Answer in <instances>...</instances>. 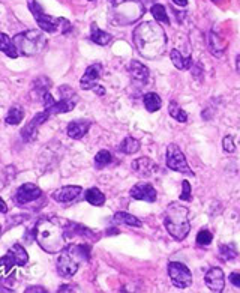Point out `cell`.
I'll return each instance as SVG.
<instances>
[{
  "label": "cell",
  "mask_w": 240,
  "mask_h": 293,
  "mask_svg": "<svg viewBox=\"0 0 240 293\" xmlns=\"http://www.w3.org/2000/svg\"><path fill=\"white\" fill-rule=\"evenodd\" d=\"M138 53L146 59H156L164 54L167 47V37L158 23L146 21L138 24L132 34Z\"/></svg>",
  "instance_id": "cell-1"
},
{
  "label": "cell",
  "mask_w": 240,
  "mask_h": 293,
  "mask_svg": "<svg viewBox=\"0 0 240 293\" xmlns=\"http://www.w3.org/2000/svg\"><path fill=\"white\" fill-rule=\"evenodd\" d=\"M33 233L38 245L45 253L57 254L65 248V229L60 225V221L57 218H41L36 222Z\"/></svg>",
  "instance_id": "cell-2"
},
{
  "label": "cell",
  "mask_w": 240,
  "mask_h": 293,
  "mask_svg": "<svg viewBox=\"0 0 240 293\" xmlns=\"http://www.w3.org/2000/svg\"><path fill=\"white\" fill-rule=\"evenodd\" d=\"M90 258V247L84 244L69 245L60 251L57 258V272L63 278H71L77 274L81 262H89Z\"/></svg>",
  "instance_id": "cell-3"
},
{
  "label": "cell",
  "mask_w": 240,
  "mask_h": 293,
  "mask_svg": "<svg viewBox=\"0 0 240 293\" xmlns=\"http://www.w3.org/2000/svg\"><path fill=\"white\" fill-rule=\"evenodd\" d=\"M164 225L172 238H174L176 241H183L191 230L188 208L179 203H170L165 212Z\"/></svg>",
  "instance_id": "cell-4"
},
{
  "label": "cell",
  "mask_w": 240,
  "mask_h": 293,
  "mask_svg": "<svg viewBox=\"0 0 240 293\" xmlns=\"http://www.w3.org/2000/svg\"><path fill=\"white\" fill-rule=\"evenodd\" d=\"M29 9L32 11V15L35 17L36 23L39 24L41 30L47 32V34H62V35H66V34H69L72 30V26H71V23L66 18L47 15L36 0H29Z\"/></svg>",
  "instance_id": "cell-5"
},
{
  "label": "cell",
  "mask_w": 240,
  "mask_h": 293,
  "mask_svg": "<svg viewBox=\"0 0 240 293\" xmlns=\"http://www.w3.org/2000/svg\"><path fill=\"white\" fill-rule=\"evenodd\" d=\"M12 39H14V44H15L18 53L23 56H27V57L42 53L48 44L45 34H42L41 30H26V32L15 35Z\"/></svg>",
  "instance_id": "cell-6"
},
{
  "label": "cell",
  "mask_w": 240,
  "mask_h": 293,
  "mask_svg": "<svg viewBox=\"0 0 240 293\" xmlns=\"http://www.w3.org/2000/svg\"><path fill=\"white\" fill-rule=\"evenodd\" d=\"M111 8L114 11L116 20H117V23H120V26H126V24L137 21L146 11L141 0H123Z\"/></svg>",
  "instance_id": "cell-7"
},
{
  "label": "cell",
  "mask_w": 240,
  "mask_h": 293,
  "mask_svg": "<svg viewBox=\"0 0 240 293\" xmlns=\"http://www.w3.org/2000/svg\"><path fill=\"white\" fill-rule=\"evenodd\" d=\"M165 162H167V167L174 170V172H179V173H183V175H189V176H195V173L188 166L185 153L180 150V147L177 146V145H174V143L168 145V147H167Z\"/></svg>",
  "instance_id": "cell-8"
},
{
  "label": "cell",
  "mask_w": 240,
  "mask_h": 293,
  "mask_svg": "<svg viewBox=\"0 0 240 293\" xmlns=\"http://www.w3.org/2000/svg\"><path fill=\"white\" fill-rule=\"evenodd\" d=\"M168 275L172 283L177 289H188L192 284V272L186 265L180 262L168 263Z\"/></svg>",
  "instance_id": "cell-9"
},
{
  "label": "cell",
  "mask_w": 240,
  "mask_h": 293,
  "mask_svg": "<svg viewBox=\"0 0 240 293\" xmlns=\"http://www.w3.org/2000/svg\"><path fill=\"white\" fill-rule=\"evenodd\" d=\"M41 196H42L41 188H39V186H36L35 183L27 182V183H24V185H21V186L17 189L14 200H15V203H17V205L24 206V205H27V203H32V202H35V200H38Z\"/></svg>",
  "instance_id": "cell-10"
},
{
  "label": "cell",
  "mask_w": 240,
  "mask_h": 293,
  "mask_svg": "<svg viewBox=\"0 0 240 293\" xmlns=\"http://www.w3.org/2000/svg\"><path fill=\"white\" fill-rule=\"evenodd\" d=\"M131 197L135 200H141V202H147V203H155L158 199V192L153 188V185L149 182H138L135 183L131 191H129Z\"/></svg>",
  "instance_id": "cell-11"
},
{
  "label": "cell",
  "mask_w": 240,
  "mask_h": 293,
  "mask_svg": "<svg viewBox=\"0 0 240 293\" xmlns=\"http://www.w3.org/2000/svg\"><path fill=\"white\" fill-rule=\"evenodd\" d=\"M48 119H50V114L47 111H41V113L35 114L33 119L21 129V137L26 142H33L35 139H36V136H38L39 126H42Z\"/></svg>",
  "instance_id": "cell-12"
},
{
  "label": "cell",
  "mask_w": 240,
  "mask_h": 293,
  "mask_svg": "<svg viewBox=\"0 0 240 293\" xmlns=\"http://www.w3.org/2000/svg\"><path fill=\"white\" fill-rule=\"evenodd\" d=\"M206 286L215 293H221L225 287V275L221 268H210L204 275Z\"/></svg>",
  "instance_id": "cell-13"
},
{
  "label": "cell",
  "mask_w": 240,
  "mask_h": 293,
  "mask_svg": "<svg viewBox=\"0 0 240 293\" xmlns=\"http://www.w3.org/2000/svg\"><path fill=\"white\" fill-rule=\"evenodd\" d=\"M101 77H102V65H101V63H93V65H90V67L86 70L84 75L81 77V80H80L81 89H84V90H92V89L98 84V81L101 80Z\"/></svg>",
  "instance_id": "cell-14"
},
{
  "label": "cell",
  "mask_w": 240,
  "mask_h": 293,
  "mask_svg": "<svg viewBox=\"0 0 240 293\" xmlns=\"http://www.w3.org/2000/svg\"><path fill=\"white\" fill-rule=\"evenodd\" d=\"M131 167H132V172L140 178H149V176L155 175L159 169L155 161H152L150 158H146V156L134 159Z\"/></svg>",
  "instance_id": "cell-15"
},
{
  "label": "cell",
  "mask_w": 240,
  "mask_h": 293,
  "mask_svg": "<svg viewBox=\"0 0 240 293\" xmlns=\"http://www.w3.org/2000/svg\"><path fill=\"white\" fill-rule=\"evenodd\" d=\"M83 192L81 186L77 185H68V186H62L59 189H56L53 192V199L59 203H71L74 200H77L80 197V194Z\"/></svg>",
  "instance_id": "cell-16"
},
{
  "label": "cell",
  "mask_w": 240,
  "mask_h": 293,
  "mask_svg": "<svg viewBox=\"0 0 240 293\" xmlns=\"http://www.w3.org/2000/svg\"><path fill=\"white\" fill-rule=\"evenodd\" d=\"M90 126H92V120H87V119L72 120V122H69L68 126H66L68 137L74 139V140H80V139H83L89 133Z\"/></svg>",
  "instance_id": "cell-17"
},
{
  "label": "cell",
  "mask_w": 240,
  "mask_h": 293,
  "mask_svg": "<svg viewBox=\"0 0 240 293\" xmlns=\"http://www.w3.org/2000/svg\"><path fill=\"white\" fill-rule=\"evenodd\" d=\"M78 98H62L60 101H54L51 107L45 109V111L51 116V114H63L69 113L75 109Z\"/></svg>",
  "instance_id": "cell-18"
},
{
  "label": "cell",
  "mask_w": 240,
  "mask_h": 293,
  "mask_svg": "<svg viewBox=\"0 0 240 293\" xmlns=\"http://www.w3.org/2000/svg\"><path fill=\"white\" fill-rule=\"evenodd\" d=\"M6 256L11 258V262L15 266H24L29 262V254L24 250V247H21L20 244H15L9 248V251L6 253Z\"/></svg>",
  "instance_id": "cell-19"
},
{
  "label": "cell",
  "mask_w": 240,
  "mask_h": 293,
  "mask_svg": "<svg viewBox=\"0 0 240 293\" xmlns=\"http://www.w3.org/2000/svg\"><path fill=\"white\" fill-rule=\"evenodd\" d=\"M0 51L5 53L11 59H17L20 56V53L14 44V39L8 37L6 34H2V32H0Z\"/></svg>",
  "instance_id": "cell-20"
},
{
  "label": "cell",
  "mask_w": 240,
  "mask_h": 293,
  "mask_svg": "<svg viewBox=\"0 0 240 293\" xmlns=\"http://www.w3.org/2000/svg\"><path fill=\"white\" fill-rule=\"evenodd\" d=\"M129 71H131V77H132L134 80L140 81V83H146L147 78H149V75H150L149 68H147L144 63L138 62V60H132V62H131Z\"/></svg>",
  "instance_id": "cell-21"
},
{
  "label": "cell",
  "mask_w": 240,
  "mask_h": 293,
  "mask_svg": "<svg viewBox=\"0 0 240 293\" xmlns=\"http://www.w3.org/2000/svg\"><path fill=\"white\" fill-rule=\"evenodd\" d=\"M53 87V81L47 77H39L33 81V86H32V95H36L38 98L42 100V96L50 92V89ZM35 96V98H36Z\"/></svg>",
  "instance_id": "cell-22"
},
{
  "label": "cell",
  "mask_w": 240,
  "mask_h": 293,
  "mask_svg": "<svg viewBox=\"0 0 240 293\" xmlns=\"http://www.w3.org/2000/svg\"><path fill=\"white\" fill-rule=\"evenodd\" d=\"M170 57H172L173 65H174L177 70L186 71V70H189V68L192 67V57H191V56L185 57V56H183L179 50H176V48L170 51Z\"/></svg>",
  "instance_id": "cell-23"
},
{
  "label": "cell",
  "mask_w": 240,
  "mask_h": 293,
  "mask_svg": "<svg viewBox=\"0 0 240 293\" xmlns=\"http://www.w3.org/2000/svg\"><path fill=\"white\" fill-rule=\"evenodd\" d=\"M143 103H144V107L149 113H155V111L161 110L162 107V100L158 93L155 92H149V93H144L143 96Z\"/></svg>",
  "instance_id": "cell-24"
},
{
  "label": "cell",
  "mask_w": 240,
  "mask_h": 293,
  "mask_svg": "<svg viewBox=\"0 0 240 293\" xmlns=\"http://www.w3.org/2000/svg\"><path fill=\"white\" fill-rule=\"evenodd\" d=\"M84 199L92 205V206H104L105 203V196L101 189L98 188H89L84 192Z\"/></svg>",
  "instance_id": "cell-25"
},
{
  "label": "cell",
  "mask_w": 240,
  "mask_h": 293,
  "mask_svg": "<svg viewBox=\"0 0 240 293\" xmlns=\"http://www.w3.org/2000/svg\"><path fill=\"white\" fill-rule=\"evenodd\" d=\"M90 39H92L95 44H98V45H107V44L111 41V35L101 30V29L93 23V24L90 26Z\"/></svg>",
  "instance_id": "cell-26"
},
{
  "label": "cell",
  "mask_w": 240,
  "mask_h": 293,
  "mask_svg": "<svg viewBox=\"0 0 240 293\" xmlns=\"http://www.w3.org/2000/svg\"><path fill=\"white\" fill-rule=\"evenodd\" d=\"M117 150L122 152V153H126V155H132V153H137L140 150V142L134 137H126L119 146H117Z\"/></svg>",
  "instance_id": "cell-27"
},
{
  "label": "cell",
  "mask_w": 240,
  "mask_h": 293,
  "mask_svg": "<svg viewBox=\"0 0 240 293\" xmlns=\"http://www.w3.org/2000/svg\"><path fill=\"white\" fill-rule=\"evenodd\" d=\"M23 117H24V110L20 106H12L5 117V122L8 125H20Z\"/></svg>",
  "instance_id": "cell-28"
},
{
  "label": "cell",
  "mask_w": 240,
  "mask_h": 293,
  "mask_svg": "<svg viewBox=\"0 0 240 293\" xmlns=\"http://www.w3.org/2000/svg\"><path fill=\"white\" fill-rule=\"evenodd\" d=\"M114 222L126 224V225H131V227H141L143 225V221L138 220L137 217H134L132 214H128V212H117L114 215Z\"/></svg>",
  "instance_id": "cell-29"
},
{
  "label": "cell",
  "mask_w": 240,
  "mask_h": 293,
  "mask_svg": "<svg viewBox=\"0 0 240 293\" xmlns=\"http://www.w3.org/2000/svg\"><path fill=\"white\" fill-rule=\"evenodd\" d=\"M168 113H170V116H172L173 119H176V120L180 122V123H186V122H188V113L183 110L176 101H172V103H170V106H168Z\"/></svg>",
  "instance_id": "cell-30"
},
{
  "label": "cell",
  "mask_w": 240,
  "mask_h": 293,
  "mask_svg": "<svg viewBox=\"0 0 240 293\" xmlns=\"http://www.w3.org/2000/svg\"><path fill=\"white\" fill-rule=\"evenodd\" d=\"M150 12H152L153 18H155L156 21H159V23H168V24H170V18H168V15H167V9H165L164 5H159V3L153 5L152 9H150Z\"/></svg>",
  "instance_id": "cell-31"
},
{
  "label": "cell",
  "mask_w": 240,
  "mask_h": 293,
  "mask_svg": "<svg viewBox=\"0 0 240 293\" xmlns=\"http://www.w3.org/2000/svg\"><path fill=\"white\" fill-rule=\"evenodd\" d=\"M113 161V155L108 150H99L95 156V166L96 169H104Z\"/></svg>",
  "instance_id": "cell-32"
},
{
  "label": "cell",
  "mask_w": 240,
  "mask_h": 293,
  "mask_svg": "<svg viewBox=\"0 0 240 293\" xmlns=\"http://www.w3.org/2000/svg\"><path fill=\"white\" fill-rule=\"evenodd\" d=\"M209 47L215 56H221L225 50V44H219V38L213 34H210V37H209Z\"/></svg>",
  "instance_id": "cell-33"
},
{
  "label": "cell",
  "mask_w": 240,
  "mask_h": 293,
  "mask_svg": "<svg viewBox=\"0 0 240 293\" xmlns=\"http://www.w3.org/2000/svg\"><path fill=\"white\" fill-rule=\"evenodd\" d=\"M219 257H221L222 260H225V262L237 257V251H236L234 245H231V244H228V245H221V248H219Z\"/></svg>",
  "instance_id": "cell-34"
},
{
  "label": "cell",
  "mask_w": 240,
  "mask_h": 293,
  "mask_svg": "<svg viewBox=\"0 0 240 293\" xmlns=\"http://www.w3.org/2000/svg\"><path fill=\"white\" fill-rule=\"evenodd\" d=\"M212 241H213V235H212L210 230L203 229V230L198 232V235H197V244L198 245H210Z\"/></svg>",
  "instance_id": "cell-35"
},
{
  "label": "cell",
  "mask_w": 240,
  "mask_h": 293,
  "mask_svg": "<svg viewBox=\"0 0 240 293\" xmlns=\"http://www.w3.org/2000/svg\"><path fill=\"white\" fill-rule=\"evenodd\" d=\"M182 186H183V191L180 194V200L183 202H191L192 200V191H191V185L188 181H183L182 182Z\"/></svg>",
  "instance_id": "cell-36"
},
{
  "label": "cell",
  "mask_w": 240,
  "mask_h": 293,
  "mask_svg": "<svg viewBox=\"0 0 240 293\" xmlns=\"http://www.w3.org/2000/svg\"><path fill=\"white\" fill-rule=\"evenodd\" d=\"M222 147H224V150L228 152V153H233V152L236 150L234 140H233L231 136H225V137H224V140H222Z\"/></svg>",
  "instance_id": "cell-37"
},
{
  "label": "cell",
  "mask_w": 240,
  "mask_h": 293,
  "mask_svg": "<svg viewBox=\"0 0 240 293\" xmlns=\"http://www.w3.org/2000/svg\"><path fill=\"white\" fill-rule=\"evenodd\" d=\"M59 93L62 95V98H77V93L74 92V89H71L68 84L59 87Z\"/></svg>",
  "instance_id": "cell-38"
},
{
  "label": "cell",
  "mask_w": 240,
  "mask_h": 293,
  "mask_svg": "<svg viewBox=\"0 0 240 293\" xmlns=\"http://www.w3.org/2000/svg\"><path fill=\"white\" fill-rule=\"evenodd\" d=\"M230 283H231L233 286H236L237 289H240V274H237V272L230 274Z\"/></svg>",
  "instance_id": "cell-39"
},
{
  "label": "cell",
  "mask_w": 240,
  "mask_h": 293,
  "mask_svg": "<svg viewBox=\"0 0 240 293\" xmlns=\"http://www.w3.org/2000/svg\"><path fill=\"white\" fill-rule=\"evenodd\" d=\"M92 90H93V92H95V93H96L98 96H104V95H105V89H104L101 84H96V86H95V87H93Z\"/></svg>",
  "instance_id": "cell-40"
},
{
  "label": "cell",
  "mask_w": 240,
  "mask_h": 293,
  "mask_svg": "<svg viewBox=\"0 0 240 293\" xmlns=\"http://www.w3.org/2000/svg\"><path fill=\"white\" fill-rule=\"evenodd\" d=\"M33 292H39V293H47V290L44 289V287H36V286H32V287H29V289H26V293H33Z\"/></svg>",
  "instance_id": "cell-41"
},
{
  "label": "cell",
  "mask_w": 240,
  "mask_h": 293,
  "mask_svg": "<svg viewBox=\"0 0 240 293\" xmlns=\"http://www.w3.org/2000/svg\"><path fill=\"white\" fill-rule=\"evenodd\" d=\"M6 212H8V206H6L5 200L0 197V214H6Z\"/></svg>",
  "instance_id": "cell-42"
},
{
  "label": "cell",
  "mask_w": 240,
  "mask_h": 293,
  "mask_svg": "<svg viewBox=\"0 0 240 293\" xmlns=\"http://www.w3.org/2000/svg\"><path fill=\"white\" fill-rule=\"evenodd\" d=\"M74 289H72V286H62V287H59V292H72Z\"/></svg>",
  "instance_id": "cell-43"
},
{
  "label": "cell",
  "mask_w": 240,
  "mask_h": 293,
  "mask_svg": "<svg viewBox=\"0 0 240 293\" xmlns=\"http://www.w3.org/2000/svg\"><path fill=\"white\" fill-rule=\"evenodd\" d=\"M173 3L179 5V6H186L188 5V0H173Z\"/></svg>",
  "instance_id": "cell-44"
},
{
  "label": "cell",
  "mask_w": 240,
  "mask_h": 293,
  "mask_svg": "<svg viewBox=\"0 0 240 293\" xmlns=\"http://www.w3.org/2000/svg\"><path fill=\"white\" fill-rule=\"evenodd\" d=\"M0 292L11 293V292H14V290H11V289H6V287H3V286H0Z\"/></svg>",
  "instance_id": "cell-45"
},
{
  "label": "cell",
  "mask_w": 240,
  "mask_h": 293,
  "mask_svg": "<svg viewBox=\"0 0 240 293\" xmlns=\"http://www.w3.org/2000/svg\"><path fill=\"white\" fill-rule=\"evenodd\" d=\"M0 236H2V225H0Z\"/></svg>",
  "instance_id": "cell-46"
},
{
  "label": "cell",
  "mask_w": 240,
  "mask_h": 293,
  "mask_svg": "<svg viewBox=\"0 0 240 293\" xmlns=\"http://www.w3.org/2000/svg\"><path fill=\"white\" fill-rule=\"evenodd\" d=\"M90 2H92V0H90Z\"/></svg>",
  "instance_id": "cell-47"
}]
</instances>
